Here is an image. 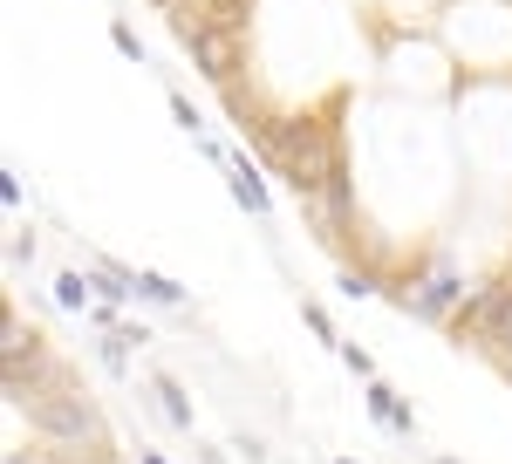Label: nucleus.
I'll return each mask as SVG.
<instances>
[{
	"instance_id": "nucleus-1",
	"label": "nucleus",
	"mask_w": 512,
	"mask_h": 464,
	"mask_svg": "<svg viewBox=\"0 0 512 464\" xmlns=\"http://www.w3.org/2000/svg\"><path fill=\"white\" fill-rule=\"evenodd\" d=\"M239 130H246V144H260L267 171H274V178L301 198V205L328 192L335 164L349 157L335 110H315V116H246Z\"/></svg>"
},
{
	"instance_id": "nucleus-2",
	"label": "nucleus",
	"mask_w": 512,
	"mask_h": 464,
	"mask_svg": "<svg viewBox=\"0 0 512 464\" xmlns=\"http://www.w3.org/2000/svg\"><path fill=\"white\" fill-rule=\"evenodd\" d=\"M7 410H21L28 430L41 437L48 464H103L123 458L117 437H110V417L96 410V396L82 383H55V389H28V383H7Z\"/></svg>"
},
{
	"instance_id": "nucleus-3",
	"label": "nucleus",
	"mask_w": 512,
	"mask_h": 464,
	"mask_svg": "<svg viewBox=\"0 0 512 464\" xmlns=\"http://www.w3.org/2000/svg\"><path fill=\"white\" fill-rule=\"evenodd\" d=\"M472 287L478 280H465V260H458L451 246H424L403 273H390L383 301H390L396 314H410V321H424V328H451V314L465 308Z\"/></svg>"
},
{
	"instance_id": "nucleus-4",
	"label": "nucleus",
	"mask_w": 512,
	"mask_h": 464,
	"mask_svg": "<svg viewBox=\"0 0 512 464\" xmlns=\"http://www.w3.org/2000/svg\"><path fill=\"white\" fill-rule=\"evenodd\" d=\"M185 55H192V69L212 89H226V82H239V69H246V35H192V41H178Z\"/></svg>"
},
{
	"instance_id": "nucleus-5",
	"label": "nucleus",
	"mask_w": 512,
	"mask_h": 464,
	"mask_svg": "<svg viewBox=\"0 0 512 464\" xmlns=\"http://www.w3.org/2000/svg\"><path fill=\"white\" fill-rule=\"evenodd\" d=\"M226 185H233L239 212H253L260 226H274V192H267V178H260V164H253L246 151H233V157H226Z\"/></svg>"
},
{
	"instance_id": "nucleus-6",
	"label": "nucleus",
	"mask_w": 512,
	"mask_h": 464,
	"mask_svg": "<svg viewBox=\"0 0 512 464\" xmlns=\"http://www.w3.org/2000/svg\"><path fill=\"white\" fill-rule=\"evenodd\" d=\"M362 403H369V417L390 430V437H403V444L417 437V410H410V396H396L383 376H376V383H362Z\"/></svg>"
},
{
	"instance_id": "nucleus-7",
	"label": "nucleus",
	"mask_w": 512,
	"mask_h": 464,
	"mask_svg": "<svg viewBox=\"0 0 512 464\" xmlns=\"http://www.w3.org/2000/svg\"><path fill=\"white\" fill-rule=\"evenodd\" d=\"M390 287V273L376 267V260H342V273H335V294L342 301H376Z\"/></svg>"
},
{
	"instance_id": "nucleus-8",
	"label": "nucleus",
	"mask_w": 512,
	"mask_h": 464,
	"mask_svg": "<svg viewBox=\"0 0 512 464\" xmlns=\"http://www.w3.org/2000/svg\"><path fill=\"white\" fill-rule=\"evenodd\" d=\"M55 308L62 314H89L96 308V273L89 267H62L55 273Z\"/></svg>"
},
{
	"instance_id": "nucleus-9",
	"label": "nucleus",
	"mask_w": 512,
	"mask_h": 464,
	"mask_svg": "<svg viewBox=\"0 0 512 464\" xmlns=\"http://www.w3.org/2000/svg\"><path fill=\"white\" fill-rule=\"evenodd\" d=\"M151 396H158V410H164L178 430L198 424V417H192V396H185V383H178V376H164V369H158V376H151Z\"/></svg>"
},
{
	"instance_id": "nucleus-10",
	"label": "nucleus",
	"mask_w": 512,
	"mask_h": 464,
	"mask_svg": "<svg viewBox=\"0 0 512 464\" xmlns=\"http://www.w3.org/2000/svg\"><path fill=\"white\" fill-rule=\"evenodd\" d=\"M137 301H151V308H185L192 294L178 287V280H164V273H151V267H137Z\"/></svg>"
},
{
	"instance_id": "nucleus-11",
	"label": "nucleus",
	"mask_w": 512,
	"mask_h": 464,
	"mask_svg": "<svg viewBox=\"0 0 512 464\" xmlns=\"http://www.w3.org/2000/svg\"><path fill=\"white\" fill-rule=\"evenodd\" d=\"M335 355H342V369H349L355 383H376V355H369V348H355V342H342V348H335Z\"/></svg>"
},
{
	"instance_id": "nucleus-12",
	"label": "nucleus",
	"mask_w": 512,
	"mask_h": 464,
	"mask_svg": "<svg viewBox=\"0 0 512 464\" xmlns=\"http://www.w3.org/2000/svg\"><path fill=\"white\" fill-rule=\"evenodd\" d=\"M110 41H117V55H130V62H137V69H144V62H151V48H144V41H137V28H130V21H110Z\"/></svg>"
},
{
	"instance_id": "nucleus-13",
	"label": "nucleus",
	"mask_w": 512,
	"mask_h": 464,
	"mask_svg": "<svg viewBox=\"0 0 512 464\" xmlns=\"http://www.w3.org/2000/svg\"><path fill=\"white\" fill-rule=\"evenodd\" d=\"M171 116H178V130H185V137H205V116H198V103L185 96V89H171Z\"/></svg>"
},
{
	"instance_id": "nucleus-14",
	"label": "nucleus",
	"mask_w": 512,
	"mask_h": 464,
	"mask_svg": "<svg viewBox=\"0 0 512 464\" xmlns=\"http://www.w3.org/2000/svg\"><path fill=\"white\" fill-rule=\"evenodd\" d=\"M35 253H41V246H35V232H28V226L7 232V267H35Z\"/></svg>"
},
{
	"instance_id": "nucleus-15",
	"label": "nucleus",
	"mask_w": 512,
	"mask_h": 464,
	"mask_svg": "<svg viewBox=\"0 0 512 464\" xmlns=\"http://www.w3.org/2000/svg\"><path fill=\"white\" fill-rule=\"evenodd\" d=\"M301 321H308L328 348H342V335H335V321H328V308H321V301H301Z\"/></svg>"
},
{
	"instance_id": "nucleus-16",
	"label": "nucleus",
	"mask_w": 512,
	"mask_h": 464,
	"mask_svg": "<svg viewBox=\"0 0 512 464\" xmlns=\"http://www.w3.org/2000/svg\"><path fill=\"white\" fill-rule=\"evenodd\" d=\"M82 321H96V328H103V335H110V328H123V308H117V301H96V308L82 314Z\"/></svg>"
},
{
	"instance_id": "nucleus-17",
	"label": "nucleus",
	"mask_w": 512,
	"mask_h": 464,
	"mask_svg": "<svg viewBox=\"0 0 512 464\" xmlns=\"http://www.w3.org/2000/svg\"><path fill=\"white\" fill-rule=\"evenodd\" d=\"M0 198H7V212H21V198H28L21 192V171H0Z\"/></svg>"
},
{
	"instance_id": "nucleus-18",
	"label": "nucleus",
	"mask_w": 512,
	"mask_h": 464,
	"mask_svg": "<svg viewBox=\"0 0 512 464\" xmlns=\"http://www.w3.org/2000/svg\"><path fill=\"white\" fill-rule=\"evenodd\" d=\"M233 451H239L246 464H267V444H260V437H233Z\"/></svg>"
},
{
	"instance_id": "nucleus-19",
	"label": "nucleus",
	"mask_w": 512,
	"mask_h": 464,
	"mask_svg": "<svg viewBox=\"0 0 512 464\" xmlns=\"http://www.w3.org/2000/svg\"><path fill=\"white\" fill-rule=\"evenodd\" d=\"M137 464H164V451H151V444H137Z\"/></svg>"
},
{
	"instance_id": "nucleus-20",
	"label": "nucleus",
	"mask_w": 512,
	"mask_h": 464,
	"mask_svg": "<svg viewBox=\"0 0 512 464\" xmlns=\"http://www.w3.org/2000/svg\"><path fill=\"white\" fill-rule=\"evenodd\" d=\"M151 7H164V14H178V7H192V0H151Z\"/></svg>"
},
{
	"instance_id": "nucleus-21",
	"label": "nucleus",
	"mask_w": 512,
	"mask_h": 464,
	"mask_svg": "<svg viewBox=\"0 0 512 464\" xmlns=\"http://www.w3.org/2000/svg\"><path fill=\"white\" fill-rule=\"evenodd\" d=\"M431 464H458V458H451V451H437V458H431Z\"/></svg>"
},
{
	"instance_id": "nucleus-22",
	"label": "nucleus",
	"mask_w": 512,
	"mask_h": 464,
	"mask_svg": "<svg viewBox=\"0 0 512 464\" xmlns=\"http://www.w3.org/2000/svg\"><path fill=\"white\" fill-rule=\"evenodd\" d=\"M335 464H362V458H335Z\"/></svg>"
},
{
	"instance_id": "nucleus-23",
	"label": "nucleus",
	"mask_w": 512,
	"mask_h": 464,
	"mask_svg": "<svg viewBox=\"0 0 512 464\" xmlns=\"http://www.w3.org/2000/svg\"><path fill=\"white\" fill-rule=\"evenodd\" d=\"M103 464H123V458H103Z\"/></svg>"
},
{
	"instance_id": "nucleus-24",
	"label": "nucleus",
	"mask_w": 512,
	"mask_h": 464,
	"mask_svg": "<svg viewBox=\"0 0 512 464\" xmlns=\"http://www.w3.org/2000/svg\"><path fill=\"white\" fill-rule=\"evenodd\" d=\"M506 267H512V260H506Z\"/></svg>"
}]
</instances>
